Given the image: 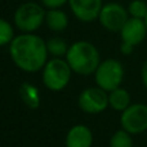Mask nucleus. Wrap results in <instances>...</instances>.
I'll return each instance as SVG.
<instances>
[{
    "mask_svg": "<svg viewBox=\"0 0 147 147\" xmlns=\"http://www.w3.org/2000/svg\"><path fill=\"white\" fill-rule=\"evenodd\" d=\"M13 63L23 72L35 74L44 69L48 62L47 41L34 32H22L9 44Z\"/></svg>",
    "mask_w": 147,
    "mask_h": 147,
    "instance_id": "nucleus-1",
    "label": "nucleus"
},
{
    "mask_svg": "<svg viewBox=\"0 0 147 147\" xmlns=\"http://www.w3.org/2000/svg\"><path fill=\"white\" fill-rule=\"evenodd\" d=\"M65 58L72 71L81 76L94 75L101 63V54L97 47L86 40H79L71 44Z\"/></svg>",
    "mask_w": 147,
    "mask_h": 147,
    "instance_id": "nucleus-2",
    "label": "nucleus"
},
{
    "mask_svg": "<svg viewBox=\"0 0 147 147\" xmlns=\"http://www.w3.org/2000/svg\"><path fill=\"white\" fill-rule=\"evenodd\" d=\"M72 70L66 58L48 59L44 69L41 70L43 84L52 92H61L69 85L72 76Z\"/></svg>",
    "mask_w": 147,
    "mask_h": 147,
    "instance_id": "nucleus-3",
    "label": "nucleus"
},
{
    "mask_svg": "<svg viewBox=\"0 0 147 147\" xmlns=\"http://www.w3.org/2000/svg\"><path fill=\"white\" fill-rule=\"evenodd\" d=\"M47 10L39 3L27 1L16 9L13 21L21 32H35L45 23Z\"/></svg>",
    "mask_w": 147,
    "mask_h": 147,
    "instance_id": "nucleus-4",
    "label": "nucleus"
},
{
    "mask_svg": "<svg viewBox=\"0 0 147 147\" xmlns=\"http://www.w3.org/2000/svg\"><path fill=\"white\" fill-rule=\"evenodd\" d=\"M125 70L120 61L114 58H107L101 61L99 66L94 72V80L99 88L106 92H111L114 89L121 86L124 80Z\"/></svg>",
    "mask_w": 147,
    "mask_h": 147,
    "instance_id": "nucleus-5",
    "label": "nucleus"
},
{
    "mask_svg": "<svg viewBox=\"0 0 147 147\" xmlns=\"http://www.w3.org/2000/svg\"><path fill=\"white\" fill-rule=\"evenodd\" d=\"M78 106L83 112L97 115L103 112L109 105V92L97 86H88L80 92L78 97Z\"/></svg>",
    "mask_w": 147,
    "mask_h": 147,
    "instance_id": "nucleus-6",
    "label": "nucleus"
},
{
    "mask_svg": "<svg viewBox=\"0 0 147 147\" xmlns=\"http://www.w3.org/2000/svg\"><path fill=\"white\" fill-rule=\"evenodd\" d=\"M120 127L130 134H142L147 130V105L132 103L120 112Z\"/></svg>",
    "mask_w": 147,
    "mask_h": 147,
    "instance_id": "nucleus-7",
    "label": "nucleus"
},
{
    "mask_svg": "<svg viewBox=\"0 0 147 147\" xmlns=\"http://www.w3.org/2000/svg\"><path fill=\"white\" fill-rule=\"evenodd\" d=\"M129 12L119 3H107L103 4L98 21L105 30L110 32H120L123 26L129 20Z\"/></svg>",
    "mask_w": 147,
    "mask_h": 147,
    "instance_id": "nucleus-8",
    "label": "nucleus"
},
{
    "mask_svg": "<svg viewBox=\"0 0 147 147\" xmlns=\"http://www.w3.org/2000/svg\"><path fill=\"white\" fill-rule=\"evenodd\" d=\"M69 5L79 21L89 23L98 20L103 3L102 0H69Z\"/></svg>",
    "mask_w": 147,
    "mask_h": 147,
    "instance_id": "nucleus-9",
    "label": "nucleus"
},
{
    "mask_svg": "<svg viewBox=\"0 0 147 147\" xmlns=\"http://www.w3.org/2000/svg\"><path fill=\"white\" fill-rule=\"evenodd\" d=\"M119 34H120L121 41L129 43L134 47L140 45L147 36V27H146L145 20L129 17V20L123 26L121 31Z\"/></svg>",
    "mask_w": 147,
    "mask_h": 147,
    "instance_id": "nucleus-10",
    "label": "nucleus"
},
{
    "mask_svg": "<svg viewBox=\"0 0 147 147\" xmlns=\"http://www.w3.org/2000/svg\"><path fill=\"white\" fill-rule=\"evenodd\" d=\"M66 147H92L93 132L84 124H76L69 129L65 138Z\"/></svg>",
    "mask_w": 147,
    "mask_h": 147,
    "instance_id": "nucleus-11",
    "label": "nucleus"
},
{
    "mask_svg": "<svg viewBox=\"0 0 147 147\" xmlns=\"http://www.w3.org/2000/svg\"><path fill=\"white\" fill-rule=\"evenodd\" d=\"M45 25L53 32H63L69 26V17L61 8L48 9L45 14Z\"/></svg>",
    "mask_w": 147,
    "mask_h": 147,
    "instance_id": "nucleus-12",
    "label": "nucleus"
},
{
    "mask_svg": "<svg viewBox=\"0 0 147 147\" xmlns=\"http://www.w3.org/2000/svg\"><path fill=\"white\" fill-rule=\"evenodd\" d=\"M20 97L22 102L31 110H36L40 107L41 103V97H40V90L38 86L34 85L31 83H22L20 86Z\"/></svg>",
    "mask_w": 147,
    "mask_h": 147,
    "instance_id": "nucleus-13",
    "label": "nucleus"
},
{
    "mask_svg": "<svg viewBox=\"0 0 147 147\" xmlns=\"http://www.w3.org/2000/svg\"><path fill=\"white\" fill-rule=\"evenodd\" d=\"M109 105L115 111L123 112L127 107H129L130 105H132L130 103L129 92H128L127 89L121 88V86L109 92Z\"/></svg>",
    "mask_w": 147,
    "mask_h": 147,
    "instance_id": "nucleus-14",
    "label": "nucleus"
},
{
    "mask_svg": "<svg viewBox=\"0 0 147 147\" xmlns=\"http://www.w3.org/2000/svg\"><path fill=\"white\" fill-rule=\"evenodd\" d=\"M47 48H48L49 56H52L53 58H62V57H66L70 45L66 43L65 39L59 36H53L47 40Z\"/></svg>",
    "mask_w": 147,
    "mask_h": 147,
    "instance_id": "nucleus-15",
    "label": "nucleus"
},
{
    "mask_svg": "<svg viewBox=\"0 0 147 147\" xmlns=\"http://www.w3.org/2000/svg\"><path fill=\"white\" fill-rule=\"evenodd\" d=\"M133 134L125 129H117L109 141V147H133Z\"/></svg>",
    "mask_w": 147,
    "mask_h": 147,
    "instance_id": "nucleus-16",
    "label": "nucleus"
},
{
    "mask_svg": "<svg viewBox=\"0 0 147 147\" xmlns=\"http://www.w3.org/2000/svg\"><path fill=\"white\" fill-rule=\"evenodd\" d=\"M14 30L7 20H0V45H9L14 39Z\"/></svg>",
    "mask_w": 147,
    "mask_h": 147,
    "instance_id": "nucleus-17",
    "label": "nucleus"
},
{
    "mask_svg": "<svg viewBox=\"0 0 147 147\" xmlns=\"http://www.w3.org/2000/svg\"><path fill=\"white\" fill-rule=\"evenodd\" d=\"M128 12L130 17L145 20L147 16V4L143 0H133L128 5Z\"/></svg>",
    "mask_w": 147,
    "mask_h": 147,
    "instance_id": "nucleus-18",
    "label": "nucleus"
},
{
    "mask_svg": "<svg viewBox=\"0 0 147 147\" xmlns=\"http://www.w3.org/2000/svg\"><path fill=\"white\" fill-rule=\"evenodd\" d=\"M67 3L69 0H41L43 7H45L47 9H57V8L63 7Z\"/></svg>",
    "mask_w": 147,
    "mask_h": 147,
    "instance_id": "nucleus-19",
    "label": "nucleus"
},
{
    "mask_svg": "<svg viewBox=\"0 0 147 147\" xmlns=\"http://www.w3.org/2000/svg\"><path fill=\"white\" fill-rule=\"evenodd\" d=\"M134 48L136 47L132 45V44L121 41V44H120V53H121L123 56H130V54L133 53V51H134Z\"/></svg>",
    "mask_w": 147,
    "mask_h": 147,
    "instance_id": "nucleus-20",
    "label": "nucleus"
},
{
    "mask_svg": "<svg viewBox=\"0 0 147 147\" xmlns=\"http://www.w3.org/2000/svg\"><path fill=\"white\" fill-rule=\"evenodd\" d=\"M141 80H142L143 86L147 89V59L143 62L142 69H141Z\"/></svg>",
    "mask_w": 147,
    "mask_h": 147,
    "instance_id": "nucleus-21",
    "label": "nucleus"
},
{
    "mask_svg": "<svg viewBox=\"0 0 147 147\" xmlns=\"http://www.w3.org/2000/svg\"><path fill=\"white\" fill-rule=\"evenodd\" d=\"M145 23H146V27H147V16H146V18H145Z\"/></svg>",
    "mask_w": 147,
    "mask_h": 147,
    "instance_id": "nucleus-22",
    "label": "nucleus"
}]
</instances>
